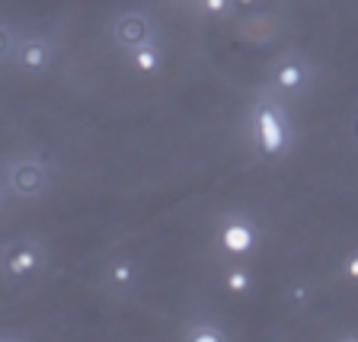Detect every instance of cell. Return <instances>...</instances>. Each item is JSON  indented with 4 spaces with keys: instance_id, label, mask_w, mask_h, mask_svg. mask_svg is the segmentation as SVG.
<instances>
[{
    "instance_id": "obj_13",
    "label": "cell",
    "mask_w": 358,
    "mask_h": 342,
    "mask_svg": "<svg viewBox=\"0 0 358 342\" xmlns=\"http://www.w3.org/2000/svg\"><path fill=\"white\" fill-rule=\"evenodd\" d=\"M7 52H10V36L7 29H0V58H7Z\"/></svg>"
},
{
    "instance_id": "obj_3",
    "label": "cell",
    "mask_w": 358,
    "mask_h": 342,
    "mask_svg": "<svg viewBox=\"0 0 358 342\" xmlns=\"http://www.w3.org/2000/svg\"><path fill=\"white\" fill-rule=\"evenodd\" d=\"M10 183H13V189L20 195H38L45 189V170L38 164H32V160H26V164H16Z\"/></svg>"
},
{
    "instance_id": "obj_2",
    "label": "cell",
    "mask_w": 358,
    "mask_h": 342,
    "mask_svg": "<svg viewBox=\"0 0 358 342\" xmlns=\"http://www.w3.org/2000/svg\"><path fill=\"white\" fill-rule=\"evenodd\" d=\"M148 36H150L148 22H144V16H138V13H128L115 22V42H119L122 48H138V45L148 42Z\"/></svg>"
},
{
    "instance_id": "obj_5",
    "label": "cell",
    "mask_w": 358,
    "mask_h": 342,
    "mask_svg": "<svg viewBox=\"0 0 358 342\" xmlns=\"http://www.w3.org/2000/svg\"><path fill=\"white\" fill-rule=\"evenodd\" d=\"M221 243L227 253H246V250L253 246V231H250V224H243V221L227 224L221 234Z\"/></svg>"
},
{
    "instance_id": "obj_12",
    "label": "cell",
    "mask_w": 358,
    "mask_h": 342,
    "mask_svg": "<svg viewBox=\"0 0 358 342\" xmlns=\"http://www.w3.org/2000/svg\"><path fill=\"white\" fill-rule=\"evenodd\" d=\"M227 3H231V0H201V7H205V13H224V10H227Z\"/></svg>"
},
{
    "instance_id": "obj_8",
    "label": "cell",
    "mask_w": 358,
    "mask_h": 342,
    "mask_svg": "<svg viewBox=\"0 0 358 342\" xmlns=\"http://www.w3.org/2000/svg\"><path fill=\"white\" fill-rule=\"evenodd\" d=\"M131 58H134V67L138 71H144V74H154L157 67H160V52H157L154 45H138V48H131Z\"/></svg>"
},
{
    "instance_id": "obj_10",
    "label": "cell",
    "mask_w": 358,
    "mask_h": 342,
    "mask_svg": "<svg viewBox=\"0 0 358 342\" xmlns=\"http://www.w3.org/2000/svg\"><path fill=\"white\" fill-rule=\"evenodd\" d=\"M134 278L131 262H112V282L115 285H128Z\"/></svg>"
},
{
    "instance_id": "obj_14",
    "label": "cell",
    "mask_w": 358,
    "mask_h": 342,
    "mask_svg": "<svg viewBox=\"0 0 358 342\" xmlns=\"http://www.w3.org/2000/svg\"><path fill=\"white\" fill-rule=\"evenodd\" d=\"M291 298H294V301H304V298H307V285H298V288H294V294H291Z\"/></svg>"
},
{
    "instance_id": "obj_7",
    "label": "cell",
    "mask_w": 358,
    "mask_h": 342,
    "mask_svg": "<svg viewBox=\"0 0 358 342\" xmlns=\"http://www.w3.org/2000/svg\"><path fill=\"white\" fill-rule=\"evenodd\" d=\"M304 77H307L304 64H298V61H285V64L278 67L275 83H278L282 90H298L301 83H304Z\"/></svg>"
},
{
    "instance_id": "obj_1",
    "label": "cell",
    "mask_w": 358,
    "mask_h": 342,
    "mask_svg": "<svg viewBox=\"0 0 358 342\" xmlns=\"http://www.w3.org/2000/svg\"><path fill=\"white\" fill-rule=\"evenodd\" d=\"M256 138H259V148L266 157L282 154L285 148V122L278 115V109L272 103H262L256 109Z\"/></svg>"
},
{
    "instance_id": "obj_11",
    "label": "cell",
    "mask_w": 358,
    "mask_h": 342,
    "mask_svg": "<svg viewBox=\"0 0 358 342\" xmlns=\"http://www.w3.org/2000/svg\"><path fill=\"white\" fill-rule=\"evenodd\" d=\"M189 339H192V342H221L224 336L217 333V329H195V333L189 336Z\"/></svg>"
},
{
    "instance_id": "obj_4",
    "label": "cell",
    "mask_w": 358,
    "mask_h": 342,
    "mask_svg": "<svg viewBox=\"0 0 358 342\" xmlns=\"http://www.w3.org/2000/svg\"><path fill=\"white\" fill-rule=\"evenodd\" d=\"M52 61V48L42 42V38H29V42H22L20 48V64L26 71H45Z\"/></svg>"
},
{
    "instance_id": "obj_9",
    "label": "cell",
    "mask_w": 358,
    "mask_h": 342,
    "mask_svg": "<svg viewBox=\"0 0 358 342\" xmlns=\"http://www.w3.org/2000/svg\"><path fill=\"white\" fill-rule=\"evenodd\" d=\"M227 288H231L234 294H243V291L250 288V276H246L243 269H234V272H227Z\"/></svg>"
},
{
    "instance_id": "obj_6",
    "label": "cell",
    "mask_w": 358,
    "mask_h": 342,
    "mask_svg": "<svg viewBox=\"0 0 358 342\" xmlns=\"http://www.w3.org/2000/svg\"><path fill=\"white\" fill-rule=\"evenodd\" d=\"M36 266H38V256H36L32 246H26V243L10 246V253H7V272L10 276H29Z\"/></svg>"
},
{
    "instance_id": "obj_15",
    "label": "cell",
    "mask_w": 358,
    "mask_h": 342,
    "mask_svg": "<svg viewBox=\"0 0 358 342\" xmlns=\"http://www.w3.org/2000/svg\"><path fill=\"white\" fill-rule=\"evenodd\" d=\"M345 266H349V269H345V272H349V276H358V259H355V256H352V259L345 262Z\"/></svg>"
},
{
    "instance_id": "obj_16",
    "label": "cell",
    "mask_w": 358,
    "mask_h": 342,
    "mask_svg": "<svg viewBox=\"0 0 358 342\" xmlns=\"http://www.w3.org/2000/svg\"><path fill=\"white\" fill-rule=\"evenodd\" d=\"M234 3H237V7H253L256 0H234Z\"/></svg>"
}]
</instances>
